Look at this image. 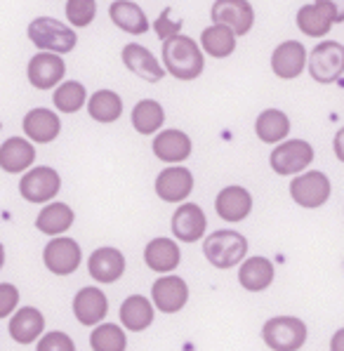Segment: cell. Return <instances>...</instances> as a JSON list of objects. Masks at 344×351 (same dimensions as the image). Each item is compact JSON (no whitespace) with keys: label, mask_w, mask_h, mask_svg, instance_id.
Returning <instances> with one entry per match:
<instances>
[{"label":"cell","mask_w":344,"mask_h":351,"mask_svg":"<svg viewBox=\"0 0 344 351\" xmlns=\"http://www.w3.org/2000/svg\"><path fill=\"white\" fill-rule=\"evenodd\" d=\"M163 62L170 75L177 80H196L206 69L203 50L193 38L175 36L170 40H163Z\"/></svg>","instance_id":"1"},{"label":"cell","mask_w":344,"mask_h":351,"mask_svg":"<svg viewBox=\"0 0 344 351\" xmlns=\"http://www.w3.org/2000/svg\"><path fill=\"white\" fill-rule=\"evenodd\" d=\"M203 252L206 259L217 269H231L236 264L245 262V252H248V241L243 234L234 229L214 231L203 243Z\"/></svg>","instance_id":"2"},{"label":"cell","mask_w":344,"mask_h":351,"mask_svg":"<svg viewBox=\"0 0 344 351\" xmlns=\"http://www.w3.org/2000/svg\"><path fill=\"white\" fill-rule=\"evenodd\" d=\"M29 38L38 50L55 52V55H66L76 47L78 36L71 26L52 17H38L29 24Z\"/></svg>","instance_id":"3"},{"label":"cell","mask_w":344,"mask_h":351,"mask_svg":"<svg viewBox=\"0 0 344 351\" xmlns=\"http://www.w3.org/2000/svg\"><path fill=\"white\" fill-rule=\"evenodd\" d=\"M309 75L321 85H330L344 73V45L323 40L309 52Z\"/></svg>","instance_id":"4"},{"label":"cell","mask_w":344,"mask_h":351,"mask_svg":"<svg viewBox=\"0 0 344 351\" xmlns=\"http://www.w3.org/2000/svg\"><path fill=\"white\" fill-rule=\"evenodd\" d=\"M262 339L273 351H297L306 342V326L295 316H276L265 323Z\"/></svg>","instance_id":"5"},{"label":"cell","mask_w":344,"mask_h":351,"mask_svg":"<svg viewBox=\"0 0 344 351\" xmlns=\"http://www.w3.org/2000/svg\"><path fill=\"white\" fill-rule=\"evenodd\" d=\"M311 160H314V147L304 139H286L276 144L269 156V163L276 175H297L311 165Z\"/></svg>","instance_id":"6"},{"label":"cell","mask_w":344,"mask_h":351,"mask_svg":"<svg viewBox=\"0 0 344 351\" xmlns=\"http://www.w3.org/2000/svg\"><path fill=\"white\" fill-rule=\"evenodd\" d=\"M330 189L332 186H330V180H328L325 172L309 170L293 180V184H290V196H293V201L297 203L299 208L314 210V208H321V205L328 203Z\"/></svg>","instance_id":"7"},{"label":"cell","mask_w":344,"mask_h":351,"mask_svg":"<svg viewBox=\"0 0 344 351\" xmlns=\"http://www.w3.org/2000/svg\"><path fill=\"white\" fill-rule=\"evenodd\" d=\"M62 189V177L57 170L47 165H38L29 170L19 182V193L29 203H47L59 193Z\"/></svg>","instance_id":"8"},{"label":"cell","mask_w":344,"mask_h":351,"mask_svg":"<svg viewBox=\"0 0 344 351\" xmlns=\"http://www.w3.org/2000/svg\"><path fill=\"white\" fill-rule=\"evenodd\" d=\"M210 17L212 24H224L236 36H245L255 24V10L248 0H214Z\"/></svg>","instance_id":"9"},{"label":"cell","mask_w":344,"mask_h":351,"mask_svg":"<svg viewBox=\"0 0 344 351\" xmlns=\"http://www.w3.org/2000/svg\"><path fill=\"white\" fill-rule=\"evenodd\" d=\"M83 250L73 239H52L42 250V262L57 276H69L80 267Z\"/></svg>","instance_id":"10"},{"label":"cell","mask_w":344,"mask_h":351,"mask_svg":"<svg viewBox=\"0 0 344 351\" xmlns=\"http://www.w3.org/2000/svg\"><path fill=\"white\" fill-rule=\"evenodd\" d=\"M26 75L36 90H52L66 75V64L55 52H38L36 57H31Z\"/></svg>","instance_id":"11"},{"label":"cell","mask_w":344,"mask_h":351,"mask_svg":"<svg viewBox=\"0 0 344 351\" xmlns=\"http://www.w3.org/2000/svg\"><path fill=\"white\" fill-rule=\"evenodd\" d=\"M304 66H309V52L299 40H286L273 50L271 71L283 80H293L302 75Z\"/></svg>","instance_id":"12"},{"label":"cell","mask_w":344,"mask_h":351,"mask_svg":"<svg viewBox=\"0 0 344 351\" xmlns=\"http://www.w3.org/2000/svg\"><path fill=\"white\" fill-rule=\"evenodd\" d=\"M208 229V219L201 205L182 203L172 215V234L182 243H196L203 239Z\"/></svg>","instance_id":"13"},{"label":"cell","mask_w":344,"mask_h":351,"mask_svg":"<svg viewBox=\"0 0 344 351\" xmlns=\"http://www.w3.org/2000/svg\"><path fill=\"white\" fill-rule=\"evenodd\" d=\"M193 191V175L186 167L177 165L163 170L156 177V193L165 203H184Z\"/></svg>","instance_id":"14"},{"label":"cell","mask_w":344,"mask_h":351,"mask_svg":"<svg viewBox=\"0 0 344 351\" xmlns=\"http://www.w3.org/2000/svg\"><path fill=\"white\" fill-rule=\"evenodd\" d=\"M123 64L127 66V71H132L134 75H139V78L149 80V83H158L160 78L165 75L168 69H163L158 64V59L151 55V50L144 45H139V43H127L125 47H123Z\"/></svg>","instance_id":"15"},{"label":"cell","mask_w":344,"mask_h":351,"mask_svg":"<svg viewBox=\"0 0 344 351\" xmlns=\"http://www.w3.org/2000/svg\"><path fill=\"white\" fill-rule=\"evenodd\" d=\"M214 210L224 222H243L252 210V196L248 189L243 186H227L214 198Z\"/></svg>","instance_id":"16"},{"label":"cell","mask_w":344,"mask_h":351,"mask_svg":"<svg viewBox=\"0 0 344 351\" xmlns=\"http://www.w3.org/2000/svg\"><path fill=\"white\" fill-rule=\"evenodd\" d=\"M153 304L165 314H175L189 302V285L180 276H163L153 283L151 288Z\"/></svg>","instance_id":"17"},{"label":"cell","mask_w":344,"mask_h":351,"mask_svg":"<svg viewBox=\"0 0 344 351\" xmlns=\"http://www.w3.org/2000/svg\"><path fill=\"white\" fill-rule=\"evenodd\" d=\"M21 128H24L26 137H29L31 142L50 144V142H55L59 137V132H62V121H59L57 113L50 109H31L24 116Z\"/></svg>","instance_id":"18"},{"label":"cell","mask_w":344,"mask_h":351,"mask_svg":"<svg viewBox=\"0 0 344 351\" xmlns=\"http://www.w3.org/2000/svg\"><path fill=\"white\" fill-rule=\"evenodd\" d=\"M88 269L97 283H116L125 274V257L116 247H97L90 255Z\"/></svg>","instance_id":"19"},{"label":"cell","mask_w":344,"mask_h":351,"mask_svg":"<svg viewBox=\"0 0 344 351\" xmlns=\"http://www.w3.org/2000/svg\"><path fill=\"white\" fill-rule=\"evenodd\" d=\"M109 302L99 288H83L73 297V314L83 326H99L106 318Z\"/></svg>","instance_id":"20"},{"label":"cell","mask_w":344,"mask_h":351,"mask_svg":"<svg viewBox=\"0 0 344 351\" xmlns=\"http://www.w3.org/2000/svg\"><path fill=\"white\" fill-rule=\"evenodd\" d=\"M153 154L163 163H182L191 156V139L182 130H163L153 137Z\"/></svg>","instance_id":"21"},{"label":"cell","mask_w":344,"mask_h":351,"mask_svg":"<svg viewBox=\"0 0 344 351\" xmlns=\"http://www.w3.org/2000/svg\"><path fill=\"white\" fill-rule=\"evenodd\" d=\"M36 160V149L29 139L24 137H10L0 147V167L10 175L24 172L34 165Z\"/></svg>","instance_id":"22"},{"label":"cell","mask_w":344,"mask_h":351,"mask_svg":"<svg viewBox=\"0 0 344 351\" xmlns=\"http://www.w3.org/2000/svg\"><path fill=\"white\" fill-rule=\"evenodd\" d=\"M109 17L118 29L132 36H142L151 29L147 12L137 3H132V0H114L109 8Z\"/></svg>","instance_id":"23"},{"label":"cell","mask_w":344,"mask_h":351,"mask_svg":"<svg viewBox=\"0 0 344 351\" xmlns=\"http://www.w3.org/2000/svg\"><path fill=\"white\" fill-rule=\"evenodd\" d=\"M180 245L170 239H153L149 241L147 250H144V262H147L149 269L158 274H170L172 269L180 267Z\"/></svg>","instance_id":"24"},{"label":"cell","mask_w":344,"mask_h":351,"mask_svg":"<svg viewBox=\"0 0 344 351\" xmlns=\"http://www.w3.org/2000/svg\"><path fill=\"white\" fill-rule=\"evenodd\" d=\"M42 328H45V318L34 306H21L10 321V335L19 344H31L34 339H38Z\"/></svg>","instance_id":"25"},{"label":"cell","mask_w":344,"mask_h":351,"mask_svg":"<svg viewBox=\"0 0 344 351\" xmlns=\"http://www.w3.org/2000/svg\"><path fill=\"white\" fill-rule=\"evenodd\" d=\"M255 132L260 142L281 144L290 132V118L281 109H265L255 121Z\"/></svg>","instance_id":"26"},{"label":"cell","mask_w":344,"mask_h":351,"mask_svg":"<svg viewBox=\"0 0 344 351\" xmlns=\"http://www.w3.org/2000/svg\"><path fill=\"white\" fill-rule=\"evenodd\" d=\"M332 24V14L328 12L323 5L319 3H311V5H302L297 12V29L302 31L304 36L309 38H323L330 34Z\"/></svg>","instance_id":"27"},{"label":"cell","mask_w":344,"mask_h":351,"mask_svg":"<svg viewBox=\"0 0 344 351\" xmlns=\"http://www.w3.org/2000/svg\"><path fill=\"white\" fill-rule=\"evenodd\" d=\"M238 280L245 290L250 293H260L267 290L273 283V264L265 257H250L241 264Z\"/></svg>","instance_id":"28"},{"label":"cell","mask_w":344,"mask_h":351,"mask_svg":"<svg viewBox=\"0 0 344 351\" xmlns=\"http://www.w3.org/2000/svg\"><path fill=\"white\" fill-rule=\"evenodd\" d=\"M236 36L229 26L224 24H212L208 29H203L201 34V47L203 52H208L214 59H227L234 55L236 50Z\"/></svg>","instance_id":"29"},{"label":"cell","mask_w":344,"mask_h":351,"mask_svg":"<svg viewBox=\"0 0 344 351\" xmlns=\"http://www.w3.org/2000/svg\"><path fill=\"white\" fill-rule=\"evenodd\" d=\"M121 321H123V326H125L127 330H132V332L147 330V328L151 326V321H153L151 302H149L147 297H142V295L127 297V300L123 302V306H121Z\"/></svg>","instance_id":"30"},{"label":"cell","mask_w":344,"mask_h":351,"mask_svg":"<svg viewBox=\"0 0 344 351\" xmlns=\"http://www.w3.org/2000/svg\"><path fill=\"white\" fill-rule=\"evenodd\" d=\"M73 219H76V215H73V210L69 208L66 203H50L38 213L36 226H38V231H42V234H47V236H59L71 229Z\"/></svg>","instance_id":"31"},{"label":"cell","mask_w":344,"mask_h":351,"mask_svg":"<svg viewBox=\"0 0 344 351\" xmlns=\"http://www.w3.org/2000/svg\"><path fill=\"white\" fill-rule=\"evenodd\" d=\"M88 113L97 123H116L123 113V99L114 90H97L88 99Z\"/></svg>","instance_id":"32"},{"label":"cell","mask_w":344,"mask_h":351,"mask_svg":"<svg viewBox=\"0 0 344 351\" xmlns=\"http://www.w3.org/2000/svg\"><path fill=\"white\" fill-rule=\"evenodd\" d=\"M165 123V109L156 99H142L132 109V128L139 134H153L163 128Z\"/></svg>","instance_id":"33"},{"label":"cell","mask_w":344,"mask_h":351,"mask_svg":"<svg viewBox=\"0 0 344 351\" xmlns=\"http://www.w3.org/2000/svg\"><path fill=\"white\" fill-rule=\"evenodd\" d=\"M57 111L62 113H76L85 106L88 101V93H85V85L78 80H64L62 85H57L55 95H52Z\"/></svg>","instance_id":"34"},{"label":"cell","mask_w":344,"mask_h":351,"mask_svg":"<svg viewBox=\"0 0 344 351\" xmlns=\"http://www.w3.org/2000/svg\"><path fill=\"white\" fill-rule=\"evenodd\" d=\"M90 347L95 351H125L127 337L114 323H99L90 335Z\"/></svg>","instance_id":"35"},{"label":"cell","mask_w":344,"mask_h":351,"mask_svg":"<svg viewBox=\"0 0 344 351\" xmlns=\"http://www.w3.org/2000/svg\"><path fill=\"white\" fill-rule=\"evenodd\" d=\"M97 0H66V19L76 29H85L95 21Z\"/></svg>","instance_id":"36"},{"label":"cell","mask_w":344,"mask_h":351,"mask_svg":"<svg viewBox=\"0 0 344 351\" xmlns=\"http://www.w3.org/2000/svg\"><path fill=\"white\" fill-rule=\"evenodd\" d=\"M180 29H182V19H172V10L165 8L160 12V17L153 21V31L160 40H170V38L180 36Z\"/></svg>","instance_id":"37"},{"label":"cell","mask_w":344,"mask_h":351,"mask_svg":"<svg viewBox=\"0 0 344 351\" xmlns=\"http://www.w3.org/2000/svg\"><path fill=\"white\" fill-rule=\"evenodd\" d=\"M36 351H76V344L66 332H47L45 337L38 339V349Z\"/></svg>","instance_id":"38"},{"label":"cell","mask_w":344,"mask_h":351,"mask_svg":"<svg viewBox=\"0 0 344 351\" xmlns=\"http://www.w3.org/2000/svg\"><path fill=\"white\" fill-rule=\"evenodd\" d=\"M17 302H19V293L14 285H10V283L0 285V316L8 318L12 314L14 306H17Z\"/></svg>","instance_id":"39"},{"label":"cell","mask_w":344,"mask_h":351,"mask_svg":"<svg viewBox=\"0 0 344 351\" xmlns=\"http://www.w3.org/2000/svg\"><path fill=\"white\" fill-rule=\"evenodd\" d=\"M314 3L323 5L328 12L332 14L335 24H342V21H344V0H314Z\"/></svg>","instance_id":"40"},{"label":"cell","mask_w":344,"mask_h":351,"mask_svg":"<svg viewBox=\"0 0 344 351\" xmlns=\"http://www.w3.org/2000/svg\"><path fill=\"white\" fill-rule=\"evenodd\" d=\"M332 149H335V156L340 163H344V128L337 130L335 134V142H332Z\"/></svg>","instance_id":"41"},{"label":"cell","mask_w":344,"mask_h":351,"mask_svg":"<svg viewBox=\"0 0 344 351\" xmlns=\"http://www.w3.org/2000/svg\"><path fill=\"white\" fill-rule=\"evenodd\" d=\"M330 351H344V328L337 330L330 339Z\"/></svg>","instance_id":"42"}]
</instances>
